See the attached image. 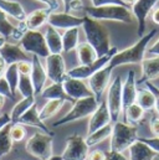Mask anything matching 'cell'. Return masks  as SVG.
<instances>
[{
    "mask_svg": "<svg viewBox=\"0 0 159 160\" xmlns=\"http://www.w3.org/2000/svg\"><path fill=\"white\" fill-rule=\"evenodd\" d=\"M62 84H64V88H65L66 93L74 101H77V99H81V98H86V97L93 96L90 86H87L83 82V80L74 78V77H70V76L66 75L65 80L62 81Z\"/></svg>",
    "mask_w": 159,
    "mask_h": 160,
    "instance_id": "16",
    "label": "cell"
},
{
    "mask_svg": "<svg viewBox=\"0 0 159 160\" xmlns=\"http://www.w3.org/2000/svg\"><path fill=\"white\" fill-rule=\"evenodd\" d=\"M0 9L13 19L20 21H24L26 19V12L23 5L16 0H0Z\"/></svg>",
    "mask_w": 159,
    "mask_h": 160,
    "instance_id": "26",
    "label": "cell"
},
{
    "mask_svg": "<svg viewBox=\"0 0 159 160\" xmlns=\"http://www.w3.org/2000/svg\"><path fill=\"white\" fill-rule=\"evenodd\" d=\"M112 123L111 119V114L107 107L106 101H101L98 107L96 108V111L90 116V120H88V134Z\"/></svg>",
    "mask_w": 159,
    "mask_h": 160,
    "instance_id": "18",
    "label": "cell"
},
{
    "mask_svg": "<svg viewBox=\"0 0 159 160\" xmlns=\"http://www.w3.org/2000/svg\"><path fill=\"white\" fill-rule=\"evenodd\" d=\"M82 29L86 35L87 42L96 50L98 57L105 56L111 51V36L110 31L105 25L101 24L100 20H95L87 15H85V21L82 24Z\"/></svg>",
    "mask_w": 159,
    "mask_h": 160,
    "instance_id": "1",
    "label": "cell"
},
{
    "mask_svg": "<svg viewBox=\"0 0 159 160\" xmlns=\"http://www.w3.org/2000/svg\"><path fill=\"white\" fill-rule=\"evenodd\" d=\"M18 65V70L20 72V75H29L31 73V68H33V63L31 60H26V61H20L16 63Z\"/></svg>",
    "mask_w": 159,
    "mask_h": 160,
    "instance_id": "40",
    "label": "cell"
},
{
    "mask_svg": "<svg viewBox=\"0 0 159 160\" xmlns=\"http://www.w3.org/2000/svg\"><path fill=\"white\" fill-rule=\"evenodd\" d=\"M142 77L137 81V84L146 83L148 81L159 78V56L152 58H144L142 62Z\"/></svg>",
    "mask_w": 159,
    "mask_h": 160,
    "instance_id": "22",
    "label": "cell"
},
{
    "mask_svg": "<svg viewBox=\"0 0 159 160\" xmlns=\"http://www.w3.org/2000/svg\"><path fill=\"white\" fill-rule=\"evenodd\" d=\"M106 160H128V159L121 152L110 150L108 153H106Z\"/></svg>",
    "mask_w": 159,
    "mask_h": 160,
    "instance_id": "44",
    "label": "cell"
},
{
    "mask_svg": "<svg viewBox=\"0 0 159 160\" xmlns=\"http://www.w3.org/2000/svg\"><path fill=\"white\" fill-rule=\"evenodd\" d=\"M52 11L49 8L45 9H38L31 11L30 14L26 15V19L24 20L28 30H38L40 29L44 24H46L49 21V16Z\"/></svg>",
    "mask_w": 159,
    "mask_h": 160,
    "instance_id": "24",
    "label": "cell"
},
{
    "mask_svg": "<svg viewBox=\"0 0 159 160\" xmlns=\"http://www.w3.org/2000/svg\"><path fill=\"white\" fill-rule=\"evenodd\" d=\"M35 96H31V97H23L21 101H19L11 109L10 112V118H11V123H16L19 118L29 109L31 108L34 104H35Z\"/></svg>",
    "mask_w": 159,
    "mask_h": 160,
    "instance_id": "29",
    "label": "cell"
},
{
    "mask_svg": "<svg viewBox=\"0 0 159 160\" xmlns=\"http://www.w3.org/2000/svg\"><path fill=\"white\" fill-rule=\"evenodd\" d=\"M85 21V16L80 18L75 16L71 12L64 11V12H56L52 11L49 16V25L56 28V29H62V30H67V29H72V28H80L82 26Z\"/></svg>",
    "mask_w": 159,
    "mask_h": 160,
    "instance_id": "13",
    "label": "cell"
},
{
    "mask_svg": "<svg viewBox=\"0 0 159 160\" xmlns=\"http://www.w3.org/2000/svg\"><path fill=\"white\" fill-rule=\"evenodd\" d=\"M47 160H62V158H61V155H52L50 159Z\"/></svg>",
    "mask_w": 159,
    "mask_h": 160,
    "instance_id": "55",
    "label": "cell"
},
{
    "mask_svg": "<svg viewBox=\"0 0 159 160\" xmlns=\"http://www.w3.org/2000/svg\"><path fill=\"white\" fill-rule=\"evenodd\" d=\"M148 52L151 53V55H156V56H159V40L154 43V45H152L149 48H148Z\"/></svg>",
    "mask_w": 159,
    "mask_h": 160,
    "instance_id": "49",
    "label": "cell"
},
{
    "mask_svg": "<svg viewBox=\"0 0 159 160\" xmlns=\"http://www.w3.org/2000/svg\"><path fill=\"white\" fill-rule=\"evenodd\" d=\"M88 149L86 139L79 134H74L66 139V147L61 158L62 160H87Z\"/></svg>",
    "mask_w": 159,
    "mask_h": 160,
    "instance_id": "10",
    "label": "cell"
},
{
    "mask_svg": "<svg viewBox=\"0 0 159 160\" xmlns=\"http://www.w3.org/2000/svg\"><path fill=\"white\" fill-rule=\"evenodd\" d=\"M156 34H157V29L151 30L149 34L143 35L133 46H131V47H128V48H126L121 52H117L112 57V60L108 65L112 68H116V67L122 66V65L141 63L144 60V53H146V50H147V46H148L149 41L154 38Z\"/></svg>",
    "mask_w": 159,
    "mask_h": 160,
    "instance_id": "3",
    "label": "cell"
},
{
    "mask_svg": "<svg viewBox=\"0 0 159 160\" xmlns=\"http://www.w3.org/2000/svg\"><path fill=\"white\" fill-rule=\"evenodd\" d=\"M31 63H33V68H31V73L30 77L34 84V91H35V96L40 94L42 92V89L45 88V83L47 80V73H46V68L42 66L40 57L36 55H33L31 58Z\"/></svg>",
    "mask_w": 159,
    "mask_h": 160,
    "instance_id": "19",
    "label": "cell"
},
{
    "mask_svg": "<svg viewBox=\"0 0 159 160\" xmlns=\"http://www.w3.org/2000/svg\"><path fill=\"white\" fill-rule=\"evenodd\" d=\"M157 2H159V0H137L132 5V12L138 21V35L141 38L144 35L146 31L147 18Z\"/></svg>",
    "mask_w": 159,
    "mask_h": 160,
    "instance_id": "14",
    "label": "cell"
},
{
    "mask_svg": "<svg viewBox=\"0 0 159 160\" xmlns=\"http://www.w3.org/2000/svg\"><path fill=\"white\" fill-rule=\"evenodd\" d=\"M112 71H113V68L110 65H107L106 67L101 68L100 71H97L95 75H92L88 78V86H90L93 96L97 98L98 102H100L103 92L106 91V88L110 84V78H111Z\"/></svg>",
    "mask_w": 159,
    "mask_h": 160,
    "instance_id": "12",
    "label": "cell"
},
{
    "mask_svg": "<svg viewBox=\"0 0 159 160\" xmlns=\"http://www.w3.org/2000/svg\"><path fill=\"white\" fill-rule=\"evenodd\" d=\"M10 128H11V123L6 124L0 130V158L8 155L13 149L14 140L10 135Z\"/></svg>",
    "mask_w": 159,
    "mask_h": 160,
    "instance_id": "34",
    "label": "cell"
},
{
    "mask_svg": "<svg viewBox=\"0 0 159 160\" xmlns=\"http://www.w3.org/2000/svg\"><path fill=\"white\" fill-rule=\"evenodd\" d=\"M98 104H100V102L97 101V98L95 96H90V97H86V98L77 99V101H75L72 109L67 114H65L62 118L56 120L52 125L54 127H60V125H64V124H69V123H72V122H76V120L83 119L86 117H90L96 111Z\"/></svg>",
    "mask_w": 159,
    "mask_h": 160,
    "instance_id": "5",
    "label": "cell"
},
{
    "mask_svg": "<svg viewBox=\"0 0 159 160\" xmlns=\"http://www.w3.org/2000/svg\"><path fill=\"white\" fill-rule=\"evenodd\" d=\"M52 142L54 135L44 132L33 134L25 145L26 152L39 160H47L52 157Z\"/></svg>",
    "mask_w": 159,
    "mask_h": 160,
    "instance_id": "6",
    "label": "cell"
},
{
    "mask_svg": "<svg viewBox=\"0 0 159 160\" xmlns=\"http://www.w3.org/2000/svg\"><path fill=\"white\" fill-rule=\"evenodd\" d=\"M74 0H62V2H64V5H65V11H67V9H69V6H70V4Z\"/></svg>",
    "mask_w": 159,
    "mask_h": 160,
    "instance_id": "52",
    "label": "cell"
},
{
    "mask_svg": "<svg viewBox=\"0 0 159 160\" xmlns=\"http://www.w3.org/2000/svg\"><path fill=\"white\" fill-rule=\"evenodd\" d=\"M117 52H118L117 47H112L108 53H106L105 56L98 57L95 62H92V63H90V65H80L77 67L71 68L70 71H67V76L74 77V78H79V80H87V78H90L92 75H95L97 71H100L101 68L106 67V66L111 62L112 57H113Z\"/></svg>",
    "mask_w": 159,
    "mask_h": 160,
    "instance_id": "8",
    "label": "cell"
},
{
    "mask_svg": "<svg viewBox=\"0 0 159 160\" xmlns=\"http://www.w3.org/2000/svg\"><path fill=\"white\" fill-rule=\"evenodd\" d=\"M10 135H11V138H13L14 142H21V140H24L25 137H26L25 125H23L20 123H11Z\"/></svg>",
    "mask_w": 159,
    "mask_h": 160,
    "instance_id": "38",
    "label": "cell"
},
{
    "mask_svg": "<svg viewBox=\"0 0 159 160\" xmlns=\"http://www.w3.org/2000/svg\"><path fill=\"white\" fill-rule=\"evenodd\" d=\"M83 11L87 16L95 20H110V21H118L123 24H132L133 22V12L127 5H117V4H108L102 6H83Z\"/></svg>",
    "mask_w": 159,
    "mask_h": 160,
    "instance_id": "2",
    "label": "cell"
},
{
    "mask_svg": "<svg viewBox=\"0 0 159 160\" xmlns=\"http://www.w3.org/2000/svg\"><path fill=\"white\" fill-rule=\"evenodd\" d=\"M26 31H28V28L24 21H20L18 26L13 25L9 21L8 15L0 9V35L1 36H4L6 40L11 39V40L20 41Z\"/></svg>",
    "mask_w": 159,
    "mask_h": 160,
    "instance_id": "15",
    "label": "cell"
},
{
    "mask_svg": "<svg viewBox=\"0 0 159 160\" xmlns=\"http://www.w3.org/2000/svg\"><path fill=\"white\" fill-rule=\"evenodd\" d=\"M128 149L131 160H154L158 155L152 148L139 139H137Z\"/></svg>",
    "mask_w": 159,
    "mask_h": 160,
    "instance_id": "23",
    "label": "cell"
},
{
    "mask_svg": "<svg viewBox=\"0 0 159 160\" xmlns=\"http://www.w3.org/2000/svg\"><path fill=\"white\" fill-rule=\"evenodd\" d=\"M151 132L154 137H159V118H153L151 120Z\"/></svg>",
    "mask_w": 159,
    "mask_h": 160,
    "instance_id": "47",
    "label": "cell"
},
{
    "mask_svg": "<svg viewBox=\"0 0 159 160\" xmlns=\"http://www.w3.org/2000/svg\"><path fill=\"white\" fill-rule=\"evenodd\" d=\"M146 86H147V88H149L153 93H154V96H156V111H157V113L159 114V88H157L151 81H148V82H146Z\"/></svg>",
    "mask_w": 159,
    "mask_h": 160,
    "instance_id": "42",
    "label": "cell"
},
{
    "mask_svg": "<svg viewBox=\"0 0 159 160\" xmlns=\"http://www.w3.org/2000/svg\"><path fill=\"white\" fill-rule=\"evenodd\" d=\"M6 62L0 57V78L4 76V73H5V70H6Z\"/></svg>",
    "mask_w": 159,
    "mask_h": 160,
    "instance_id": "50",
    "label": "cell"
},
{
    "mask_svg": "<svg viewBox=\"0 0 159 160\" xmlns=\"http://www.w3.org/2000/svg\"><path fill=\"white\" fill-rule=\"evenodd\" d=\"M16 123H20V124H23V125H29V127L38 128L41 132H44V133H47V134H52V135H54V133L47 128V125L44 123V120L40 118L39 109H38L36 103H35L31 108H29V109L19 118V120H18Z\"/></svg>",
    "mask_w": 159,
    "mask_h": 160,
    "instance_id": "21",
    "label": "cell"
},
{
    "mask_svg": "<svg viewBox=\"0 0 159 160\" xmlns=\"http://www.w3.org/2000/svg\"><path fill=\"white\" fill-rule=\"evenodd\" d=\"M137 80L136 72L131 70L127 75V78L122 86V101H123V111L131 104L136 103L137 99Z\"/></svg>",
    "mask_w": 159,
    "mask_h": 160,
    "instance_id": "20",
    "label": "cell"
},
{
    "mask_svg": "<svg viewBox=\"0 0 159 160\" xmlns=\"http://www.w3.org/2000/svg\"><path fill=\"white\" fill-rule=\"evenodd\" d=\"M93 6H102L108 4H117V5H126L122 0H91Z\"/></svg>",
    "mask_w": 159,
    "mask_h": 160,
    "instance_id": "43",
    "label": "cell"
},
{
    "mask_svg": "<svg viewBox=\"0 0 159 160\" xmlns=\"http://www.w3.org/2000/svg\"><path fill=\"white\" fill-rule=\"evenodd\" d=\"M26 53L28 52L24 51V48L20 46V43H11L8 41L0 48V57L6 62V65L18 63L20 61L30 60Z\"/></svg>",
    "mask_w": 159,
    "mask_h": 160,
    "instance_id": "17",
    "label": "cell"
},
{
    "mask_svg": "<svg viewBox=\"0 0 159 160\" xmlns=\"http://www.w3.org/2000/svg\"><path fill=\"white\" fill-rule=\"evenodd\" d=\"M46 73L47 78L52 82H62L65 80L66 72V63L61 53H50L46 58Z\"/></svg>",
    "mask_w": 159,
    "mask_h": 160,
    "instance_id": "11",
    "label": "cell"
},
{
    "mask_svg": "<svg viewBox=\"0 0 159 160\" xmlns=\"http://www.w3.org/2000/svg\"><path fill=\"white\" fill-rule=\"evenodd\" d=\"M137 139H138L137 127L128 123H122L119 120L113 123V129L111 134V150L123 153Z\"/></svg>",
    "mask_w": 159,
    "mask_h": 160,
    "instance_id": "4",
    "label": "cell"
},
{
    "mask_svg": "<svg viewBox=\"0 0 159 160\" xmlns=\"http://www.w3.org/2000/svg\"><path fill=\"white\" fill-rule=\"evenodd\" d=\"M76 50H77V58L81 65H90L98 58L96 50L88 42L80 43Z\"/></svg>",
    "mask_w": 159,
    "mask_h": 160,
    "instance_id": "28",
    "label": "cell"
},
{
    "mask_svg": "<svg viewBox=\"0 0 159 160\" xmlns=\"http://www.w3.org/2000/svg\"><path fill=\"white\" fill-rule=\"evenodd\" d=\"M6 41H8V40H6L4 36H1V35H0V48H1V46H3V45L6 42Z\"/></svg>",
    "mask_w": 159,
    "mask_h": 160,
    "instance_id": "56",
    "label": "cell"
},
{
    "mask_svg": "<svg viewBox=\"0 0 159 160\" xmlns=\"http://www.w3.org/2000/svg\"><path fill=\"white\" fill-rule=\"evenodd\" d=\"M19 43L28 53L36 55L42 58H46L50 55L45 35L41 34L39 30H28L21 38V40L19 41Z\"/></svg>",
    "mask_w": 159,
    "mask_h": 160,
    "instance_id": "7",
    "label": "cell"
},
{
    "mask_svg": "<svg viewBox=\"0 0 159 160\" xmlns=\"http://www.w3.org/2000/svg\"><path fill=\"white\" fill-rule=\"evenodd\" d=\"M45 40L49 47L50 53H62V35L57 31L56 28L49 25L45 32Z\"/></svg>",
    "mask_w": 159,
    "mask_h": 160,
    "instance_id": "27",
    "label": "cell"
},
{
    "mask_svg": "<svg viewBox=\"0 0 159 160\" xmlns=\"http://www.w3.org/2000/svg\"><path fill=\"white\" fill-rule=\"evenodd\" d=\"M0 94H3L4 97H6L9 99H15V94L13 93L8 81H6V78L4 76L0 78Z\"/></svg>",
    "mask_w": 159,
    "mask_h": 160,
    "instance_id": "39",
    "label": "cell"
},
{
    "mask_svg": "<svg viewBox=\"0 0 159 160\" xmlns=\"http://www.w3.org/2000/svg\"><path fill=\"white\" fill-rule=\"evenodd\" d=\"M18 91L20 92V94L23 97H31L35 96V91H34V84L31 77L29 75H20L19 78V84H18Z\"/></svg>",
    "mask_w": 159,
    "mask_h": 160,
    "instance_id": "37",
    "label": "cell"
},
{
    "mask_svg": "<svg viewBox=\"0 0 159 160\" xmlns=\"http://www.w3.org/2000/svg\"><path fill=\"white\" fill-rule=\"evenodd\" d=\"M64 104H65V101H62V99H47L45 106L39 112L40 118L44 122L46 119H50L64 107Z\"/></svg>",
    "mask_w": 159,
    "mask_h": 160,
    "instance_id": "33",
    "label": "cell"
},
{
    "mask_svg": "<svg viewBox=\"0 0 159 160\" xmlns=\"http://www.w3.org/2000/svg\"><path fill=\"white\" fill-rule=\"evenodd\" d=\"M122 86L123 82L121 76H117L115 80L111 82L108 91H107V98L106 103L111 114L112 123L119 119V116L123 112V101H122Z\"/></svg>",
    "mask_w": 159,
    "mask_h": 160,
    "instance_id": "9",
    "label": "cell"
},
{
    "mask_svg": "<svg viewBox=\"0 0 159 160\" xmlns=\"http://www.w3.org/2000/svg\"><path fill=\"white\" fill-rule=\"evenodd\" d=\"M152 20H153L154 24L159 25V8H157V9L153 11V14H152Z\"/></svg>",
    "mask_w": 159,
    "mask_h": 160,
    "instance_id": "51",
    "label": "cell"
},
{
    "mask_svg": "<svg viewBox=\"0 0 159 160\" xmlns=\"http://www.w3.org/2000/svg\"><path fill=\"white\" fill-rule=\"evenodd\" d=\"M136 103H138L144 111H152L156 107V96L149 88L138 89Z\"/></svg>",
    "mask_w": 159,
    "mask_h": 160,
    "instance_id": "32",
    "label": "cell"
},
{
    "mask_svg": "<svg viewBox=\"0 0 159 160\" xmlns=\"http://www.w3.org/2000/svg\"><path fill=\"white\" fill-rule=\"evenodd\" d=\"M4 77L6 78L13 93L15 94V92L18 91V84H19V78H20V72L18 70V65L16 63H11L6 66Z\"/></svg>",
    "mask_w": 159,
    "mask_h": 160,
    "instance_id": "36",
    "label": "cell"
},
{
    "mask_svg": "<svg viewBox=\"0 0 159 160\" xmlns=\"http://www.w3.org/2000/svg\"><path fill=\"white\" fill-rule=\"evenodd\" d=\"M112 129H113V124L110 123V124H107V125H105V127H102V128L90 133L87 135V138H86V143L88 144V147H93L96 144L102 143L103 140H106L107 138L111 137Z\"/></svg>",
    "mask_w": 159,
    "mask_h": 160,
    "instance_id": "30",
    "label": "cell"
},
{
    "mask_svg": "<svg viewBox=\"0 0 159 160\" xmlns=\"http://www.w3.org/2000/svg\"><path fill=\"white\" fill-rule=\"evenodd\" d=\"M122 1H123V2H124L127 6H128V5H129V6H132V5H133V4H134L137 0H122Z\"/></svg>",
    "mask_w": 159,
    "mask_h": 160,
    "instance_id": "54",
    "label": "cell"
},
{
    "mask_svg": "<svg viewBox=\"0 0 159 160\" xmlns=\"http://www.w3.org/2000/svg\"><path fill=\"white\" fill-rule=\"evenodd\" d=\"M79 28H72L65 30L62 35V50L64 52H70L79 46Z\"/></svg>",
    "mask_w": 159,
    "mask_h": 160,
    "instance_id": "31",
    "label": "cell"
},
{
    "mask_svg": "<svg viewBox=\"0 0 159 160\" xmlns=\"http://www.w3.org/2000/svg\"><path fill=\"white\" fill-rule=\"evenodd\" d=\"M40 94L45 99H62L65 102L75 103V101L66 93L62 82H52V84L44 88Z\"/></svg>",
    "mask_w": 159,
    "mask_h": 160,
    "instance_id": "25",
    "label": "cell"
},
{
    "mask_svg": "<svg viewBox=\"0 0 159 160\" xmlns=\"http://www.w3.org/2000/svg\"><path fill=\"white\" fill-rule=\"evenodd\" d=\"M5 98H6V97H4L3 94H0V111H1V108L4 107V104H5Z\"/></svg>",
    "mask_w": 159,
    "mask_h": 160,
    "instance_id": "53",
    "label": "cell"
},
{
    "mask_svg": "<svg viewBox=\"0 0 159 160\" xmlns=\"http://www.w3.org/2000/svg\"><path fill=\"white\" fill-rule=\"evenodd\" d=\"M144 109L138 104V103H133L129 107H127L124 109V118L126 123L128 124H137L144 117Z\"/></svg>",
    "mask_w": 159,
    "mask_h": 160,
    "instance_id": "35",
    "label": "cell"
},
{
    "mask_svg": "<svg viewBox=\"0 0 159 160\" xmlns=\"http://www.w3.org/2000/svg\"><path fill=\"white\" fill-rule=\"evenodd\" d=\"M36 1L46 5V8H49L51 11H56L59 9V6H60L59 0H36Z\"/></svg>",
    "mask_w": 159,
    "mask_h": 160,
    "instance_id": "46",
    "label": "cell"
},
{
    "mask_svg": "<svg viewBox=\"0 0 159 160\" xmlns=\"http://www.w3.org/2000/svg\"><path fill=\"white\" fill-rule=\"evenodd\" d=\"M87 160H106V153L102 150H93L88 154Z\"/></svg>",
    "mask_w": 159,
    "mask_h": 160,
    "instance_id": "45",
    "label": "cell"
},
{
    "mask_svg": "<svg viewBox=\"0 0 159 160\" xmlns=\"http://www.w3.org/2000/svg\"><path fill=\"white\" fill-rule=\"evenodd\" d=\"M138 139L142 140L143 143H146L149 148H152L159 155V137H154V138H138Z\"/></svg>",
    "mask_w": 159,
    "mask_h": 160,
    "instance_id": "41",
    "label": "cell"
},
{
    "mask_svg": "<svg viewBox=\"0 0 159 160\" xmlns=\"http://www.w3.org/2000/svg\"><path fill=\"white\" fill-rule=\"evenodd\" d=\"M0 114H1V113H0Z\"/></svg>",
    "mask_w": 159,
    "mask_h": 160,
    "instance_id": "57",
    "label": "cell"
},
{
    "mask_svg": "<svg viewBox=\"0 0 159 160\" xmlns=\"http://www.w3.org/2000/svg\"><path fill=\"white\" fill-rule=\"evenodd\" d=\"M11 123V118H10V114H6V113H1L0 114V130L6 125Z\"/></svg>",
    "mask_w": 159,
    "mask_h": 160,
    "instance_id": "48",
    "label": "cell"
}]
</instances>
